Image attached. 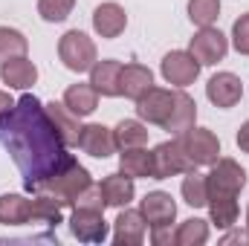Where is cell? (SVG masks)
Segmentation results:
<instances>
[{
    "label": "cell",
    "instance_id": "e0dca14e",
    "mask_svg": "<svg viewBox=\"0 0 249 246\" xmlns=\"http://www.w3.org/2000/svg\"><path fill=\"white\" fill-rule=\"evenodd\" d=\"M0 78H3V84H9V90H29L38 81V67L26 55H20V58L0 64Z\"/></svg>",
    "mask_w": 249,
    "mask_h": 246
},
{
    "label": "cell",
    "instance_id": "4316f807",
    "mask_svg": "<svg viewBox=\"0 0 249 246\" xmlns=\"http://www.w3.org/2000/svg\"><path fill=\"white\" fill-rule=\"evenodd\" d=\"M206 209L217 229H232L238 223V197H209Z\"/></svg>",
    "mask_w": 249,
    "mask_h": 246
},
{
    "label": "cell",
    "instance_id": "7c38bea8",
    "mask_svg": "<svg viewBox=\"0 0 249 246\" xmlns=\"http://www.w3.org/2000/svg\"><path fill=\"white\" fill-rule=\"evenodd\" d=\"M139 211L151 229L154 226H171L177 217V203L171 200L168 191H148L139 203Z\"/></svg>",
    "mask_w": 249,
    "mask_h": 246
},
{
    "label": "cell",
    "instance_id": "8fae6325",
    "mask_svg": "<svg viewBox=\"0 0 249 246\" xmlns=\"http://www.w3.org/2000/svg\"><path fill=\"white\" fill-rule=\"evenodd\" d=\"M206 96H209V102L214 107L229 110L244 99V84H241V78L235 72H214L209 78V84H206Z\"/></svg>",
    "mask_w": 249,
    "mask_h": 246
},
{
    "label": "cell",
    "instance_id": "7402d4cb",
    "mask_svg": "<svg viewBox=\"0 0 249 246\" xmlns=\"http://www.w3.org/2000/svg\"><path fill=\"white\" fill-rule=\"evenodd\" d=\"M119 171L133 180H154V151L142 148H124L119 154Z\"/></svg>",
    "mask_w": 249,
    "mask_h": 246
},
{
    "label": "cell",
    "instance_id": "836d02e7",
    "mask_svg": "<svg viewBox=\"0 0 249 246\" xmlns=\"http://www.w3.org/2000/svg\"><path fill=\"white\" fill-rule=\"evenodd\" d=\"M151 244L154 246H171L174 244V229L171 226H154L151 229Z\"/></svg>",
    "mask_w": 249,
    "mask_h": 246
},
{
    "label": "cell",
    "instance_id": "1f68e13d",
    "mask_svg": "<svg viewBox=\"0 0 249 246\" xmlns=\"http://www.w3.org/2000/svg\"><path fill=\"white\" fill-rule=\"evenodd\" d=\"M93 209V211H105L107 209V203H105V197H102V188L93 183V185H87L78 197H75V203H72V209Z\"/></svg>",
    "mask_w": 249,
    "mask_h": 246
},
{
    "label": "cell",
    "instance_id": "44dd1931",
    "mask_svg": "<svg viewBox=\"0 0 249 246\" xmlns=\"http://www.w3.org/2000/svg\"><path fill=\"white\" fill-rule=\"evenodd\" d=\"M64 105H67V110L70 113H75L78 119L81 116H90L96 107H99V90L87 81V84H70L67 90H64V99H61Z\"/></svg>",
    "mask_w": 249,
    "mask_h": 246
},
{
    "label": "cell",
    "instance_id": "5b68a950",
    "mask_svg": "<svg viewBox=\"0 0 249 246\" xmlns=\"http://www.w3.org/2000/svg\"><path fill=\"white\" fill-rule=\"evenodd\" d=\"M206 183H209V197H238L247 185V171L241 168V162L220 157L217 162H212Z\"/></svg>",
    "mask_w": 249,
    "mask_h": 246
},
{
    "label": "cell",
    "instance_id": "4dcf8cb0",
    "mask_svg": "<svg viewBox=\"0 0 249 246\" xmlns=\"http://www.w3.org/2000/svg\"><path fill=\"white\" fill-rule=\"evenodd\" d=\"M75 0H38V15L47 23H61L72 15Z\"/></svg>",
    "mask_w": 249,
    "mask_h": 246
},
{
    "label": "cell",
    "instance_id": "5bb4252c",
    "mask_svg": "<svg viewBox=\"0 0 249 246\" xmlns=\"http://www.w3.org/2000/svg\"><path fill=\"white\" fill-rule=\"evenodd\" d=\"M78 148L96 159H107L113 151H116V139H113V130L105 127L99 122L81 124V133H78Z\"/></svg>",
    "mask_w": 249,
    "mask_h": 246
},
{
    "label": "cell",
    "instance_id": "ffe728a7",
    "mask_svg": "<svg viewBox=\"0 0 249 246\" xmlns=\"http://www.w3.org/2000/svg\"><path fill=\"white\" fill-rule=\"evenodd\" d=\"M44 110H47V116H50L53 127L58 130V136H61L64 145H67V148H70V145H78V133H81L78 116L70 113L64 102H50V105H44Z\"/></svg>",
    "mask_w": 249,
    "mask_h": 246
},
{
    "label": "cell",
    "instance_id": "2e32d148",
    "mask_svg": "<svg viewBox=\"0 0 249 246\" xmlns=\"http://www.w3.org/2000/svg\"><path fill=\"white\" fill-rule=\"evenodd\" d=\"M122 61H96L90 70V84L99 90V96H107V99H116L122 96V87H119V78H122Z\"/></svg>",
    "mask_w": 249,
    "mask_h": 246
},
{
    "label": "cell",
    "instance_id": "3957f363",
    "mask_svg": "<svg viewBox=\"0 0 249 246\" xmlns=\"http://www.w3.org/2000/svg\"><path fill=\"white\" fill-rule=\"evenodd\" d=\"M58 58L70 72H90L93 64L99 61L96 55V44L87 32L81 29H70L64 32L61 41H58Z\"/></svg>",
    "mask_w": 249,
    "mask_h": 246
},
{
    "label": "cell",
    "instance_id": "d4e9b609",
    "mask_svg": "<svg viewBox=\"0 0 249 246\" xmlns=\"http://www.w3.org/2000/svg\"><path fill=\"white\" fill-rule=\"evenodd\" d=\"M148 124L139 122V119H122V122L113 127V139H116V148H142L148 142Z\"/></svg>",
    "mask_w": 249,
    "mask_h": 246
},
{
    "label": "cell",
    "instance_id": "d6986e66",
    "mask_svg": "<svg viewBox=\"0 0 249 246\" xmlns=\"http://www.w3.org/2000/svg\"><path fill=\"white\" fill-rule=\"evenodd\" d=\"M119 87H122L124 99L136 102V99H142V96L154 87V72H151L148 67H142V64H124Z\"/></svg>",
    "mask_w": 249,
    "mask_h": 246
},
{
    "label": "cell",
    "instance_id": "8992f818",
    "mask_svg": "<svg viewBox=\"0 0 249 246\" xmlns=\"http://www.w3.org/2000/svg\"><path fill=\"white\" fill-rule=\"evenodd\" d=\"M188 168H194V165L188 159L180 136H174L168 142H160L154 148V180H168V177L186 174Z\"/></svg>",
    "mask_w": 249,
    "mask_h": 246
},
{
    "label": "cell",
    "instance_id": "52a82bcc",
    "mask_svg": "<svg viewBox=\"0 0 249 246\" xmlns=\"http://www.w3.org/2000/svg\"><path fill=\"white\" fill-rule=\"evenodd\" d=\"M180 142H183V148H186V154L194 168L212 165V162L220 159V139L209 127H188L186 133L180 136Z\"/></svg>",
    "mask_w": 249,
    "mask_h": 246
},
{
    "label": "cell",
    "instance_id": "6da1fadb",
    "mask_svg": "<svg viewBox=\"0 0 249 246\" xmlns=\"http://www.w3.org/2000/svg\"><path fill=\"white\" fill-rule=\"evenodd\" d=\"M0 145L18 165L26 191H38L72 159L35 93L20 96L12 110L0 116Z\"/></svg>",
    "mask_w": 249,
    "mask_h": 246
},
{
    "label": "cell",
    "instance_id": "74e56055",
    "mask_svg": "<svg viewBox=\"0 0 249 246\" xmlns=\"http://www.w3.org/2000/svg\"><path fill=\"white\" fill-rule=\"evenodd\" d=\"M247 226H249V209H247Z\"/></svg>",
    "mask_w": 249,
    "mask_h": 246
},
{
    "label": "cell",
    "instance_id": "603a6c76",
    "mask_svg": "<svg viewBox=\"0 0 249 246\" xmlns=\"http://www.w3.org/2000/svg\"><path fill=\"white\" fill-rule=\"evenodd\" d=\"M64 209H67V203L58 200L55 194L38 191V197L32 200V220L29 223H44V226L55 229L58 223H64Z\"/></svg>",
    "mask_w": 249,
    "mask_h": 246
},
{
    "label": "cell",
    "instance_id": "9c48e42d",
    "mask_svg": "<svg viewBox=\"0 0 249 246\" xmlns=\"http://www.w3.org/2000/svg\"><path fill=\"white\" fill-rule=\"evenodd\" d=\"M188 53L200 61V67L206 64H217L226 58V53H229V41H226V35L220 32V29H214V26H203L200 32H194V38H191V44H188Z\"/></svg>",
    "mask_w": 249,
    "mask_h": 246
},
{
    "label": "cell",
    "instance_id": "d590c367",
    "mask_svg": "<svg viewBox=\"0 0 249 246\" xmlns=\"http://www.w3.org/2000/svg\"><path fill=\"white\" fill-rule=\"evenodd\" d=\"M238 148H241L244 154H249V122H244L241 130H238Z\"/></svg>",
    "mask_w": 249,
    "mask_h": 246
},
{
    "label": "cell",
    "instance_id": "e575fe53",
    "mask_svg": "<svg viewBox=\"0 0 249 246\" xmlns=\"http://www.w3.org/2000/svg\"><path fill=\"white\" fill-rule=\"evenodd\" d=\"M220 244H249V232H244V229H235V232L223 235V238H220Z\"/></svg>",
    "mask_w": 249,
    "mask_h": 246
},
{
    "label": "cell",
    "instance_id": "ac0fdd59",
    "mask_svg": "<svg viewBox=\"0 0 249 246\" xmlns=\"http://www.w3.org/2000/svg\"><path fill=\"white\" fill-rule=\"evenodd\" d=\"M102 197H105V203H107V209H124L130 200H133V194H136V188H133V177H127L122 171H116V174H107L102 183Z\"/></svg>",
    "mask_w": 249,
    "mask_h": 246
},
{
    "label": "cell",
    "instance_id": "277c9868",
    "mask_svg": "<svg viewBox=\"0 0 249 246\" xmlns=\"http://www.w3.org/2000/svg\"><path fill=\"white\" fill-rule=\"evenodd\" d=\"M87 185H93L90 171H87V168H84V165H81V162L72 157V159L64 165L61 171H55V174H53L47 183L38 188V191L55 194V197H58V200H64L67 206H72V203H75V197H78V194H81ZM38 191H35V194H38Z\"/></svg>",
    "mask_w": 249,
    "mask_h": 246
},
{
    "label": "cell",
    "instance_id": "8d00e7d4",
    "mask_svg": "<svg viewBox=\"0 0 249 246\" xmlns=\"http://www.w3.org/2000/svg\"><path fill=\"white\" fill-rule=\"evenodd\" d=\"M12 105H15V99H12L6 90H0V116H3L6 110H12Z\"/></svg>",
    "mask_w": 249,
    "mask_h": 246
},
{
    "label": "cell",
    "instance_id": "d6a6232c",
    "mask_svg": "<svg viewBox=\"0 0 249 246\" xmlns=\"http://www.w3.org/2000/svg\"><path fill=\"white\" fill-rule=\"evenodd\" d=\"M232 47L241 55H249V12L232 23Z\"/></svg>",
    "mask_w": 249,
    "mask_h": 246
},
{
    "label": "cell",
    "instance_id": "484cf974",
    "mask_svg": "<svg viewBox=\"0 0 249 246\" xmlns=\"http://www.w3.org/2000/svg\"><path fill=\"white\" fill-rule=\"evenodd\" d=\"M180 194L186 200V206L191 209H203L209 203V183H206V174H200L197 168H188L183 185H180Z\"/></svg>",
    "mask_w": 249,
    "mask_h": 246
},
{
    "label": "cell",
    "instance_id": "9a60e30c",
    "mask_svg": "<svg viewBox=\"0 0 249 246\" xmlns=\"http://www.w3.org/2000/svg\"><path fill=\"white\" fill-rule=\"evenodd\" d=\"M124 26H127V15H124V9L119 3H102V6H96V12H93V29H96L99 38L113 41V38H119L124 32Z\"/></svg>",
    "mask_w": 249,
    "mask_h": 246
},
{
    "label": "cell",
    "instance_id": "7a4b0ae2",
    "mask_svg": "<svg viewBox=\"0 0 249 246\" xmlns=\"http://www.w3.org/2000/svg\"><path fill=\"white\" fill-rule=\"evenodd\" d=\"M136 116L142 122L168 130L171 136H183L197 122V102L183 87L177 90L151 87L142 99H136Z\"/></svg>",
    "mask_w": 249,
    "mask_h": 246
},
{
    "label": "cell",
    "instance_id": "ba28073f",
    "mask_svg": "<svg viewBox=\"0 0 249 246\" xmlns=\"http://www.w3.org/2000/svg\"><path fill=\"white\" fill-rule=\"evenodd\" d=\"M70 232L72 238H78L81 244H105L107 241V220L105 211H93V209H72L70 211Z\"/></svg>",
    "mask_w": 249,
    "mask_h": 246
},
{
    "label": "cell",
    "instance_id": "cb8c5ba5",
    "mask_svg": "<svg viewBox=\"0 0 249 246\" xmlns=\"http://www.w3.org/2000/svg\"><path fill=\"white\" fill-rule=\"evenodd\" d=\"M32 220V200L23 194H0V223L3 226H26Z\"/></svg>",
    "mask_w": 249,
    "mask_h": 246
},
{
    "label": "cell",
    "instance_id": "83f0119b",
    "mask_svg": "<svg viewBox=\"0 0 249 246\" xmlns=\"http://www.w3.org/2000/svg\"><path fill=\"white\" fill-rule=\"evenodd\" d=\"M26 50H29V41L23 32H18L12 26H0V64L26 55Z\"/></svg>",
    "mask_w": 249,
    "mask_h": 246
},
{
    "label": "cell",
    "instance_id": "30bf717a",
    "mask_svg": "<svg viewBox=\"0 0 249 246\" xmlns=\"http://www.w3.org/2000/svg\"><path fill=\"white\" fill-rule=\"evenodd\" d=\"M160 72H162V78L171 84V87H188V84H194L197 81V75H200V61L186 53V50H174V53H168L162 64H160Z\"/></svg>",
    "mask_w": 249,
    "mask_h": 246
},
{
    "label": "cell",
    "instance_id": "f1b7e54d",
    "mask_svg": "<svg viewBox=\"0 0 249 246\" xmlns=\"http://www.w3.org/2000/svg\"><path fill=\"white\" fill-rule=\"evenodd\" d=\"M209 241V223L200 217H188L180 223V229L174 232V244L177 246H203Z\"/></svg>",
    "mask_w": 249,
    "mask_h": 246
},
{
    "label": "cell",
    "instance_id": "4fadbf2b",
    "mask_svg": "<svg viewBox=\"0 0 249 246\" xmlns=\"http://www.w3.org/2000/svg\"><path fill=\"white\" fill-rule=\"evenodd\" d=\"M145 217L139 209H119V217L113 220V244L116 246H139L145 241Z\"/></svg>",
    "mask_w": 249,
    "mask_h": 246
},
{
    "label": "cell",
    "instance_id": "f546056e",
    "mask_svg": "<svg viewBox=\"0 0 249 246\" xmlns=\"http://www.w3.org/2000/svg\"><path fill=\"white\" fill-rule=\"evenodd\" d=\"M220 18V0H188V20L194 26H212Z\"/></svg>",
    "mask_w": 249,
    "mask_h": 246
}]
</instances>
